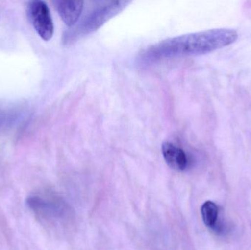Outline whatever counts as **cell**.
<instances>
[{
	"mask_svg": "<svg viewBox=\"0 0 251 250\" xmlns=\"http://www.w3.org/2000/svg\"><path fill=\"white\" fill-rule=\"evenodd\" d=\"M54 4L64 23L69 26H75L82 14L84 1H55Z\"/></svg>",
	"mask_w": 251,
	"mask_h": 250,
	"instance_id": "cell-5",
	"label": "cell"
},
{
	"mask_svg": "<svg viewBox=\"0 0 251 250\" xmlns=\"http://www.w3.org/2000/svg\"><path fill=\"white\" fill-rule=\"evenodd\" d=\"M238 38L234 29H209L180 35L161 41L144 51V60H163L184 56L200 55L228 46Z\"/></svg>",
	"mask_w": 251,
	"mask_h": 250,
	"instance_id": "cell-1",
	"label": "cell"
},
{
	"mask_svg": "<svg viewBox=\"0 0 251 250\" xmlns=\"http://www.w3.org/2000/svg\"><path fill=\"white\" fill-rule=\"evenodd\" d=\"M164 159L171 168L178 171L185 170L188 165V159L185 152L179 147L170 142H165L162 145Z\"/></svg>",
	"mask_w": 251,
	"mask_h": 250,
	"instance_id": "cell-4",
	"label": "cell"
},
{
	"mask_svg": "<svg viewBox=\"0 0 251 250\" xmlns=\"http://www.w3.org/2000/svg\"><path fill=\"white\" fill-rule=\"evenodd\" d=\"M201 211L204 224L207 227L215 230L218 226V208L216 204L212 201H206L202 205Z\"/></svg>",
	"mask_w": 251,
	"mask_h": 250,
	"instance_id": "cell-6",
	"label": "cell"
},
{
	"mask_svg": "<svg viewBox=\"0 0 251 250\" xmlns=\"http://www.w3.org/2000/svg\"><path fill=\"white\" fill-rule=\"evenodd\" d=\"M129 3L130 1H110L97 7L84 17L80 23L75 25L70 30L66 32L63 41L66 44L75 42L76 40L92 33L109 19L120 13Z\"/></svg>",
	"mask_w": 251,
	"mask_h": 250,
	"instance_id": "cell-2",
	"label": "cell"
},
{
	"mask_svg": "<svg viewBox=\"0 0 251 250\" xmlns=\"http://www.w3.org/2000/svg\"><path fill=\"white\" fill-rule=\"evenodd\" d=\"M26 11L31 23L40 37L45 41L51 39L54 34V24L47 3L41 0L29 1Z\"/></svg>",
	"mask_w": 251,
	"mask_h": 250,
	"instance_id": "cell-3",
	"label": "cell"
}]
</instances>
